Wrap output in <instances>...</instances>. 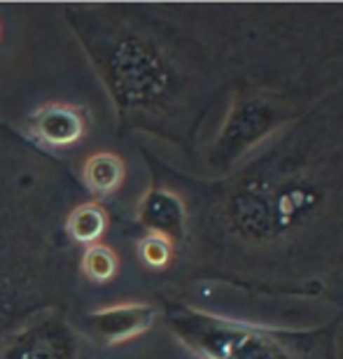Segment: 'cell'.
Returning a JSON list of instances; mask_svg holds the SVG:
<instances>
[{
    "instance_id": "7",
    "label": "cell",
    "mask_w": 343,
    "mask_h": 359,
    "mask_svg": "<svg viewBox=\"0 0 343 359\" xmlns=\"http://www.w3.org/2000/svg\"><path fill=\"white\" fill-rule=\"evenodd\" d=\"M108 229V212L101 203L91 201V203H82L70 210L66 219V231L75 243L80 245H94L98 238Z\"/></svg>"
},
{
    "instance_id": "8",
    "label": "cell",
    "mask_w": 343,
    "mask_h": 359,
    "mask_svg": "<svg viewBox=\"0 0 343 359\" xmlns=\"http://www.w3.org/2000/svg\"><path fill=\"white\" fill-rule=\"evenodd\" d=\"M82 276L96 285H105L117 276L119 271V257L112 248L103 245V243H94L84 250L80 262Z\"/></svg>"
},
{
    "instance_id": "6",
    "label": "cell",
    "mask_w": 343,
    "mask_h": 359,
    "mask_svg": "<svg viewBox=\"0 0 343 359\" xmlns=\"http://www.w3.org/2000/svg\"><path fill=\"white\" fill-rule=\"evenodd\" d=\"M126 177V166L117 154L112 152H96L91 154L82 166L84 187L94 196H110L121 187Z\"/></svg>"
},
{
    "instance_id": "9",
    "label": "cell",
    "mask_w": 343,
    "mask_h": 359,
    "mask_svg": "<svg viewBox=\"0 0 343 359\" xmlns=\"http://www.w3.org/2000/svg\"><path fill=\"white\" fill-rule=\"evenodd\" d=\"M138 257L149 269H166L173 259V243L161 238V236L147 233L138 243Z\"/></svg>"
},
{
    "instance_id": "5",
    "label": "cell",
    "mask_w": 343,
    "mask_h": 359,
    "mask_svg": "<svg viewBox=\"0 0 343 359\" xmlns=\"http://www.w3.org/2000/svg\"><path fill=\"white\" fill-rule=\"evenodd\" d=\"M135 219L149 233L161 236L170 243L184 238L187 231V208L182 198L168 189H147L135 208Z\"/></svg>"
},
{
    "instance_id": "4",
    "label": "cell",
    "mask_w": 343,
    "mask_h": 359,
    "mask_svg": "<svg viewBox=\"0 0 343 359\" xmlns=\"http://www.w3.org/2000/svg\"><path fill=\"white\" fill-rule=\"evenodd\" d=\"M77 346L70 329L59 320H45L7 343L3 359H75Z\"/></svg>"
},
{
    "instance_id": "3",
    "label": "cell",
    "mask_w": 343,
    "mask_h": 359,
    "mask_svg": "<svg viewBox=\"0 0 343 359\" xmlns=\"http://www.w3.org/2000/svg\"><path fill=\"white\" fill-rule=\"evenodd\" d=\"M89 119L82 107L49 103L38 107L26 119V131L31 138L47 147H70L87 135Z\"/></svg>"
},
{
    "instance_id": "2",
    "label": "cell",
    "mask_w": 343,
    "mask_h": 359,
    "mask_svg": "<svg viewBox=\"0 0 343 359\" xmlns=\"http://www.w3.org/2000/svg\"><path fill=\"white\" fill-rule=\"evenodd\" d=\"M156 318H159V311L152 304L128 301V304H114L87 313L84 325L105 346H119L152 329Z\"/></svg>"
},
{
    "instance_id": "1",
    "label": "cell",
    "mask_w": 343,
    "mask_h": 359,
    "mask_svg": "<svg viewBox=\"0 0 343 359\" xmlns=\"http://www.w3.org/2000/svg\"><path fill=\"white\" fill-rule=\"evenodd\" d=\"M166 327L199 359H337L330 329L257 327L182 304L166 311Z\"/></svg>"
}]
</instances>
